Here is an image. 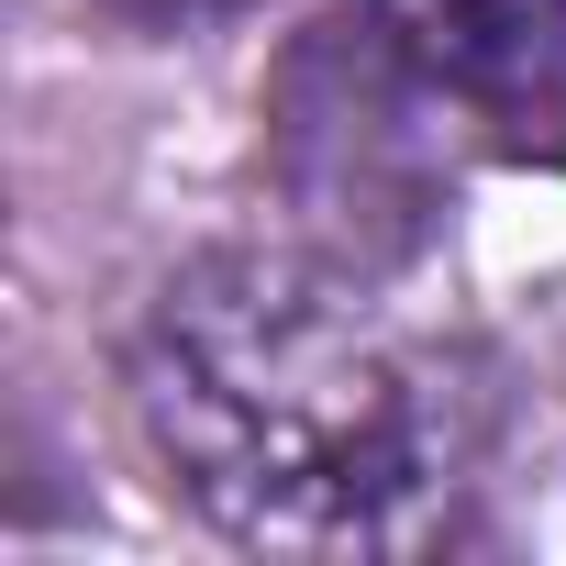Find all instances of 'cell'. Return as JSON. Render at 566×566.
<instances>
[{"label":"cell","instance_id":"cell-1","mask_svg":"<svg viewBox=\"0 0 566 566\" xmlns=\"http://www.w3.org/2000/svg\"><path fill=\"white\" fill-rule=\"evenodd\" d=\"M123 400L167 489L255 555H378L455 489V389L345 277L211 244L145 301Z\"/></svg>","mask_w":566,"mask_h":566},{"label":"cell","instance_id":"cell-2","mask_svg":"<svg viewBox=\"0 0 566 566\" xmlns=\"http://www.w3.org/2000/svg\"><path fill=\"white\" fill-rule=\"evenodd\" d=\"M378 56L478 123H566V0H367Z\"/></svg>","mask_w":566,"mask_h":566},{"label":"cell","instance_id":"cell-3","mask_svg":"<svg viewBox=\"0 0 566 566\" xmlns=\"http://www.w3.org/2000/svg\"><path fill=\"white\" fill-rule=\"evenodd\" d=\"M101 12H123V23H145V34H200V23L255 12V0H101Z\"/></svg>","mask_w":566,"mask_h":566}]
</instances>
